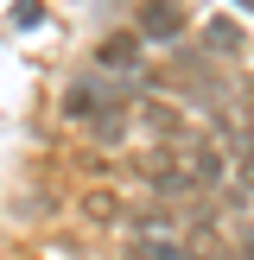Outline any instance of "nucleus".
Returning a JSON list of instances; mask_svg holds the SVG:
<instances>
[{"instance_id": "nucleus-1", "label": "nucleus", "mask_w": 254, "mask_h": 260, "mask_svg": "<svg viewBox=\"0 0 254 260\" xmlns=\"http://www.w3.org/2000/svg\"><path fill=\"white\" fill-rule=\"evenodd\" d=\"M108 114H127V89L121 83H108V76H96V70H83V76L64 83V121L96 127V121H108Z\"/></svg>"}, {"instance_id": "nucleus-2", "label": "nucleus", "mask_w": 254, "mask_h": 260, "mask_svg": "<svg viewBox=\"0 0 254 260\" xmlns=\"http://www.w3.org/2000/svg\"><path fill=\"white\" fill-rule=\"evenodd\" d=\"M127 172H134L140 184L152 190L146 203H165V210L178 203V210H184V203L197 197V184L184 178V165H178V152H165V146H152V152H140V159H127Z\"/></svg>"}, {"instance_id": "nucleus-3", "label": "nucleus", "mask_w": 254, "mask_h": 260, "mask_svg": "<svg viewBox=\"0 0 254 260\" xmlns=\"http://www.w3.org/2000/svg\"><path fill=\"white\" fill-rule=\"evenodd\" d=\"M184 7H140L134 13V38H140V45H146V38H159V45H172L178 51V38H184Z\"/></svg>"}, {"instance_id": "nucleus-4", "label": "nucleus", "mask_w": 254, "mask_h": 260, "mask_svg": "<svg viewBox=\"0 0 254 260\" xmlns=\"http://www.w3.org/2000/svg\"><path fill=\"white\" fill-rule=\"evenodd\" d=\"M134 76L140 70V38L134 32H114V38H102V45H96V76H108V83H114V76Z\"/></svg>"}, {"instance_id": "nucleus-5", "label": "nucleus", "mask_w": 254, "mask_h": 260, "mask_svg": "<svg viewBox=\"0 0 254 260\" xmlns=\"http://www.w3.org/2000/svg\"><path fill=\"white\" fill-rule=\"evenodd\" d=\"M76 210H83V222L114 229V222L127 216V197H121V190H108V184H96V190H83V197H76Z\"/></svg>"}, {"instance_id": "nucleus-6", "label": "nucleus", "mask_w": 254, "mask_h": 260, "mask_svg": "<svg viewBox=\"0 0 254 260\" xmlns=\"http://www.w3.org/2000/svg\"><path fill=\"white\" fill-rule=\"evenodd\" d=\"M140 121H146L152 140H190L184 134V114H178L172 102H140Z\"/></svg>"}, {"instance_id": "nucleus-7", "label": "nucleus", "mask_w": 254, "mask_h": 260, "mask_svg": "<svg viewBox=\"0 0 254 260\" xmlns=\"http://www.w3.org/2000/svg\"><path fill=\"white\" fill-rule=\"evenodd\" d=\"M203 51L210 57H241V32L229 19H203Z\"/></svg>"}, {"instance_id": "nucleus-8", "label": "nucleus", "mask_w": 254, "mask_h": 260, "mask_svg": "<svg viewBox=\"0 0 254 260\" xmlns=\"http://www.w3.org/2000/svg\"><path fill=\"white\" fill-rule=\"evenodd\" d=\"M89 134H96L102 146H108V140H127V114H108V121H96Z\"/></svg>"}, {"instance_id": "nucleus-9", "label": "nucleus", "mask_w": 254, "mask_h": 260, "mask_svg": "<svg viewBox=\"0 0 254 260\" xmlns=\"http://www.w3.org/2000/svg\"><path fill=\"white\" fill-rule=\"evenodd\" d=\"M229 254H235V260H254V222H248V229L235 235V248H229Z\"/></svg>"}]
</instances>
